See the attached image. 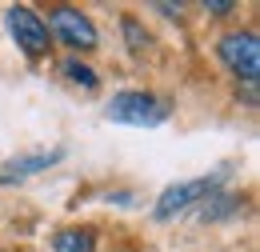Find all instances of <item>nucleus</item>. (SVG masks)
<instances>
[{
  "label": "nucleus",
  "instance_id": "f257e3e1",
  "mask_svg": "<svg viewBox=\"0 0 260 252\" xmlns=\"http://www.w3.org/2000/svg\"><path fill=\"white\" fill-rule=\"evenodd\" d=\"M8 32H12V40L20 44V52H24L28 60H44L48 48H52V40H48V24L36 16L28 4L8 8Z\"/></svg>",
  "mask_w": 260,
  "mask_h": 252
},
{
  "label": "nucleus",
  "instance_id": "f03ea898",
  "mask_svg": "<svg viewBox=\"0 0 260 252\" xmlns=\"http://www.w3.org/2000/svg\"><path fill=\"white\" fill-rule=\"evenodd\" d=\"M216 52H220V64H224L232 76H240V80H256L260 72V40L256 32H228L224 40L216 44Z\"/></svg>",
  "mask_w": 260,
  "mask_h": 252
},
{
  "label": "nucleus",
  "instance_id": "7ed1b4c3",
  "mask_svg": "<svg viewBox=\"0 0 260 252\" xmlns=\"http://www.w3.org/2000/svg\"><path fill=\"white\" fill-rule=\"evenodd\" d=\"M168 116V104L148 92H116L108 100V120L116 124H160Z\"/></svg>",
  "mask_w": 260,
  "mask_h": 252
},
{
  "label": "nucleus",
  "instance_id": "20e7f679",
  "mask_svg": "<svg viewBox=\"0 0 260 252\" xmlns=\"http://www.w3.org/2000/svg\"><path fill=\"white\" fill-rule=\"evenodd\" d=\"M44 24H52V32L64 40L68 48H76V52H92V48H96V40H100V36H96V24H92L80 8H68V4L52 8Z\"/></svg>",
  "mask_w": 260,
  "mask_h": 252
},
{
  "label": "nucleus",
  "instance_id": "39448f33",
  "mask_svg": "<svg viewBox=\"0 0 260 252\" xmlns=\"http://www.w3.org/2000/svg\"><path fill=\"white\" fill-rule=\"evenodd\" d=\"M204 192H212V180H184V184H172V188L160 192V200H156V220H168V216H176L180 208H188L196 204Z\"/></svg>",
  "mask_w": 260,
  "mask_h": 252
},
{
  "label": "nucleus",
  "instance_id": "423d86ee",
  "mask_svg": "<svg viewBox=\"0 0 260 252\" xmlns=\"http://www.w3.org/2000/svg\"><path fill=\"white\" fill-rule=\"evenodd\" d=\"M60 156H64L60 148H44V152H32V156H12L8 164H4V172H0V184H12V176H16V180H24V176L40 172V168L56 164Z\"/></svg>",
  "mask_w": 260,
  "mask_h": 252
},
{
  "label": "nucleus",
  "instance_id": "0eeeda50",
  "mask_svg": "<svg viewBox=\"0 0 260 252\" xmlns=\"http://www.w3.org/2000/svg\"><path fill=\"white\" fill-rule=\"evenodd\" d=\"M52 252H96V232L84 224H76V228H64V232H56V240H52Z\"/></svg>",
  "mask_w": 260,
  "mask_h": 252
},
{
  "label": "nucleus",
  "instance_id": "6e6552de",
  "mask_svg": "<svg viewBox=\"0 0 260 252\" xmlns=\"http://www.w3.org/2000/svg\"><path fill=\"white\" fill-rule=\"evenodd\" d=\"M64 76L72 80V84H80V88H96L100 84V76L88 68V64H80V60H64Z\"/></svg>",
  "mask_w": 260,
  "mask_h": 252
},
{
  "label": "nucleus",
  "instance_id": "1a4fd4ad",
  "mask_svg": "<svg viewBox=\"0 0 260 252\" xmlns=\"http://www.w3.org/2000/svg\"><path fill=\"white\" fill-rule=\"evenodd\" d=\"M124 32H128V40H132V52H144L148 36H140V28H136V20H132V16H124Z\"/></svg>",
  "mask_w": 260,
  "mask_h": 252
},
{
  "label": "nucleus",
  "instance_id": "9d476101",
  "mask_svg": "<svg viewBox=\"0 0 260 252\" xmlns=\"http://www.w3.org/2000/svg\"><path fill=\"white\" fill-rule=\"evenodd\" d=\"M204 8H208L212 16H228V12H232V4H204Z\"/></svg>",
  "mask_w": 260,
  "mask_h": 252
}]
</instances>
